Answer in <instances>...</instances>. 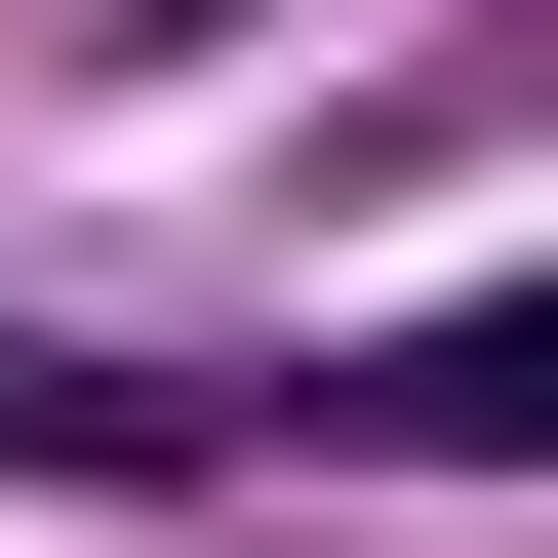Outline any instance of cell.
I'll return each mask as SVG.
<instances>
[{"label": "cell", "mask_w": 558, "mask_h": 558, "mask_svg": "<svg viewBox=\"0 0 558 558\" xmlns=\"http://www.w3.org/2000/svg\"><path fill=\"white\" fill-rule=\"evenodd\" d=\"M319 439H399V478H558V279H478V319L319 360Z\"/></svg>", "instance_id": "obj_1"}, {"label": "cell", "mask_w": 558, "mask_h": 558, "mask_svg": "<svg viewBox=\"0 0 558 558\" xmlns=\"http://www.w3.org/2000/svg\"><path fill=\"white\" fill-rule=\"evenodd\" d=\"M0 478H160V399L120 360H0Z\"/></svg>", "instance_id": "obj_2"}]
</instances>
